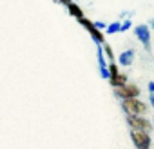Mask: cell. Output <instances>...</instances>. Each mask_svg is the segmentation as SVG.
Wrapping results in <instances>:
<instances>
[{"label": "cell", "instance_id": "6da1fadb", "mask_svg": "<svg viewBox=\"0 0 154 149\" xmlns=\"http://www.w3.org/2000/svg\"><path fill=\"white\" fill-rule=\"evenodd\" d=\"M122 109L125 115H145L149 106L138 98H127V100H122Z\"/></svg>", "mask_w": 154, "mask_h": 149}, {"label": "cell", "instance_id": "7a4b0ae2", "mask_svg": "<svg viewBox=\"0 0 154 149\" xmlns=\"http://www.w3.org/2000/svg\"><path fill=\"white\" fill-rule=\"evenodd\" d=\"M78 24L91 35V38H93V42L96 44V46H102V44H105V33L103 31H100L96 26H94V22L93 20H89V18H80L78 20Z\"/></svg>", "mask_w": 154, "mask_h": 149}, {"label": "cell", "instance_id": "3957f363", "mask_svg": "<svg viewBox=\"0 0 154 149\" xmlns=\"http://www.w3.org/2000/svg\"><path fill=\"white\" fill-rule=\"evenodd\" d=\"M125 120L131 129H141V131H149V133L152 129V122L145 115H125Z\"/></svg>", "mask_w": 154, "mask_h": 149}, {"label": "cell", "instance_id": "277c9868", "mask_svg": "<svg viewBox=\"0 0 154 149\" xmlns=\"http://www.w3.org/2000/svg\"><path fill=\"white\" fill-rule=\"evenodd\" d=\"M131 138L136 149H150L152 140L149 131H141V129H131Z\"/></svg>", "mask_w": 154, "mask_h": 149}, {"label": "cell", "instance_id": "5b68a950", "mask_svg": "<svg viewBox=\"0 0 154 149\" xmlns=\"http://www.w3.org/2000/svg\"><path fill=\"white\" fill-rule=\"evenodd\" d=\"M114 97H116L118 100L138 98V97H140V87H138L136 84H131V82H127L123 87H118V89H114Z\"/></svg>", "mask_w": 154, "mask_h": 149}, {"label": "cell", "instance_id": "8992f818", "mask_svg": "<svg viewBox=\"0 0 154 149\" xmlns=\"http://www.w3.org/2000/svg\"><path fill=\"white\" fill-rule=\"evenodd\" d=\"M132 31H134L136 38L141 42V46H143L147 51H150V27H149L147 24H138V26L132 27Z\"/></svg>", "mask_w": 154, "mask_h": 149}, {"label": "cell", "instance_id": "52a82bcc", "mask_svg": "<svg viewBox=\"0 0 154 149\" xmlns=\"http://www.w3.org/2000/svg\"><path fill=\"white\" fill-rule=\"evenodd\" d=\"M96 56H98V69H100V77L103 80H109V64H107V56L103 53V47L98 46V51H96Z\"/></svg>", "mask_w": 154, "mask_h": 149}, {"label": "cell", "instance_id": "ba28073f", "mask_svg": "<svg viewBox=\"0 0 154 149\" xmlns=\"http://www.w3.org/2000/svg\"><path fill=\"white\" fill-rule=\"evenodd\" d=\"M134 49H125V51H122L120 55H118V64H120V67H129V65H132V62H134Z\"/></svg>", "mask_w": 154, "mask_h": 149}, {"label": "cell", "instance_id": "9c48e42d", "mask_svg": "<svg viewBox=\"0 0 154 149\" xmlns=\"http://www.w3.org/2000/svg\"><path fill=\"white\" fill-rule=\"evenodd\" d=\"M129 80H127V74L123 73V71H120L116 77H112V78H109V84L112 86V89H118V87H123L125 84H127Z\"/></svg>", "mask_w": 154, "mask_h": 149}, {"label": "cell", "instance_id": "30bf717a", "mask_svg": "<svg viewBox=\"0 0 154 149\" xmlns=\"http://www.w3.org/2000/svg\"><path fill=\"white\" fill-rule=\"evenodd\" d=\"M67 13L72 17V18H76V20H80V18H84L85 17V13H84V9L76 4V2H71L69 6H67Z\"/></svg>", "mask_w": 154, "mask_h": 149}, {"label": "cell", "instance_id": "8fae6325", "mask_svg": "<svg viewBox=\"0 0 154 149\" xmlns=\"http://www.w3.org/2000/svg\"><path fill=\"white\" fill-rule=\"evenodd\" d=\"M120 27H122V20H114V22L107 24L105 33H107V35H116V33H120Z\"/></svg>", "mask_w": 154, "mask_h": 149}, {"label": "cell", "instance_id": "7c38bea8", "mask_svg": "<svg viewBox=\"0 0 154 149\" xmlns=\"http://www.w3.org/2000/svg\"><path fill=\"white\" fill-rule=\"evenodd\" d=\"M102 47H103V53H105L107 60H109V62H114V58H116V56H114V51H112V47H111L107 42H105V44H102Z\"/></svg>", "mask_w": 154, "mask_h": 149}, {"label": "cell", "instance_id": "4fadbf2b", "mask_svg": "<svg viewBox=\"0 0 154 149\" xmlns=\"http://www.w3.org/2000/svg\"><path fill=\"white\" fill-rule=\"evenodd\" d=\"M118 73H120V64L118 62H109V78L116 77Z\"/></svg>", "mask_w": 154, "mask_h": 149}, {"label": "cell", "instance_id": "5bb4252c", "mask_svg": "<svg viewBox=\"0 0 154 149\" xmlns=\"http://www.w3.org/2000/svg\"><path fill=\"white\" fill-rule=\"evenodd\" d=\"M132 27V20L131 18H125L123 22H122V27H120V33H125V31H129Z\"/></svg>", "mask_w": 154, "mask_h": 149}, {"label": "cell", "instance_id": "9a60e30c", "mask_svg": "<svg viewBox=\"0 0 154 149\" xmlns=\"http://www.w3.org/2000/svg\"><path fill=\"white\" fill-rule=\"evenodd\" d=\"M94 26H96L100 31H105V29H107V24H105V22H102V20H94Z\"/></svg>", "mask_w": 154, "mask_h": 149}, {"label": "cell", "instance_id": "2e32d148", "mask_svg": "<svg viewBox=\"0 0 154 149\" xmlns=\"http://www.w3.org/2000/svg\"><path fill=\"white\" fill-rule=\"evenodd\" d=\"M54 2H56V4H62V6H65V8H67V6L72 2V0H54Z\"/></svg>", "mask_w": 154, "mask_h": 149}, {"label": "cell", "instance_id": "e0dca14e", "mask_svg": "<svg viewBox=\"0 0 154 149\" xmlns=\"http://www.w3.org/2000/svg\"><path fill=\"white\" fill-rule=\"evenodd\" d=\"M147 89H149V93H150V95H154V80H152V82H149V87H147Z\"/></svg>", "mask_w": 154, "mask_h": 149}, {"label": "cell", "instance_id": "ac0fdd59", "mask_svg": "<svg viewBox=\"0 0 154 149\" xmlns=\"http://www.w3.org/2000/svg\"><path fill=\"white\" fill-rule=\"evenodd\" d=\"M127 17H129V13H127V11H122V13H120V20H122V22H123Z\"/></svg>", "mask_w": 154, "mask_h": 149}, {"label": "cell", "instance_id": "d6986e66", "mask_svg": "<svg viewBox=\"0 0 154 149\" xmlns=\"http://www.w3.org/2000/svg\"><path fill=\"white\" fill-rule=\"evenodd\" d=\"M149 100H150V107L154 109V95H150V97H149Z\"/></svg>", "mask_w": 154, "mask_h": 149}, {"label": "cell", "instance_id": "ffe728a7", "mask_svg": "<svg viewBox=\"0 0 154 149\" xmlns=\"http://www.w3.org/2000/svg\"><path fill=\"white\" fill-rule=\"evenodd\" d=\"M149 27H152V31H154V17L150 18V24H149Z\"/></svg>", "mask_w": 154, "mask_h": 149}, {"label": "cell", "instance_id": "44dd1931", "mask_svg": "<svg viewBox=\"0 0 154 149\" xmlns=\"http://www.w3.org/2000/svg\"><path fill=\"white\" fill-rule=\"evenodd\" d=\"M152 127H154V118H152Z\"/></svg>", "mask_w": 154, "mask_h": 149}]
</instances>
